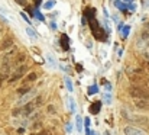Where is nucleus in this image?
<instances>
[{"instance_id": "obj_1", "label": "nucleus", "mask_w": 149, "mask_h": 135, "mask_svg": "<svg viewBox=\"0 0 149 135\" xmlns=\"http://www.w3.org/2000/svg\"><path fill=\"white\" fill-rule=\"evenodd\" d=\"M129 93L133 99H149V91L142 86H132Z\"/></svg>"}, {"instance_id": "obj_2", "label": "nucleus", "mask_w": 149, "mask_h": 135, "mask_svg": "<svg viewBox=\"0 0 149 135\" xmlns=\"http://www.w3.org/2000/svg\"><path fill=\"white\" fill-rule=\"evenodd\" d=\"M26 71H28V65H26V64H23V65H17V67L15 68V71L12 73V76H10L9 82H10V83H13V82L19 80L20 77H23V76H25V73H26Z\"/></svg>"}, {"instance_id": "obj_3", "label": "nucleus", "mask_w": 149, "mask_h": 135, "mask_svg": "<svg viewBox=\"0 0 149 135\" xmlns=\"http://www.w3.org/2000/svg\"><path fill=\"white\" fill-rule=\"evenodd\" d=\"M35 108H36L35 102H31V103H26V106H25L23 109H16V110H13V115H15V116H17V115L29 116V115L33 112V109H35Z\"/></svg>"}, {"instance_id": "obj_4", "label": "nucleus", "mask_w": 149, "mask_h": 135, "mask_svg": "<svg viewBox=\"0 0 149 135\" xmlns=\"http://www.w3.org/2000/svg\"><path fill=\"white\" fill-rule=\"evenodd\" d=\"M123 132H125V135H145V131H143V129L136 128V127H132V125L125 127Z\"/></svg>"}, {"instance_id": "obj_5", "label": "nucleus", "mask_w": 149, "mask_h": 135, "mask_svg": "<svg viewBox=\"0 0 149 135\" xmlns=\"http://www.w3.org/2000/svg\"><path fill=\"white\" fill-rule=\"evenodd\" d=\"M133 103L141 110H148L149 109V99H133Z\"/></svg>"}, {"instance_id": "obj_6", "label": "nucleus", "mask_w": 149, "mask_h": 135, "mask_svg": "<svg viewBox=\"0 0 149 135\" xmlns=\"http://www.w3.org/2000/svg\"><path fill=\"white\" fill-rule=\"evenodd\" d=\"M70 39H68V37L65 35V34H62L61 35V38H59V45H61V48L64 49V51H68L70 49Z\"/></svg>"}, {"instance_id": "obj_7", "label": "nucleus", "mask_w": 149, "mask_h": 135, "mask_svg": "<svg viewBox=\"0 0 149 135\" xmlns=\"http://www.w3.org/2000/svg\"><path fill=\"white\" fill-rule=\"evenodd\" d=\"M100 109H101V102H94V103H91L90 105V109H88V112L91 113V115H97L100 112Z\"/></svg>"}, {"instance_id": "obj_8", "label": "nucleus", "mask_w": 149, "mask_h": 135, "mask_svg": "<svg viewBox=\"0 0 149 135\" xmlns=\"http://www.w3.org/2000/svg\"><path fill=\"white\" fill-rule=\"evenodd\" d=\"M35 94H36V91H35V90H31L29 93H26V94H25V96H23V97L20 99V102H19V105H25V103H31V100H29V99H32V97H33Z\"/></svg>"}, {"instance_id": "obj_9", "label": "nucleus", "mask_w": 149, "mask_h": 135, "mask_svg": "<svg viewBox=\"0 0 149 135\" xmlns=\"http://www.w3.org/2000/svg\"><path fill=\"white\" fill-rule=\"evenodd\" d=\"M15 64H16V65H23V64H26V54L20 52V54L16 57V60H15Z\"/></svg>"}, {"instance_id": "obj_10", "label": "nucleus", "mask_w": 149, "mask_h": 135, "mask_svg": "<svg viewBox=\"0 0 149 135\" xmlns=\"http://www.w3.org/2000/svg\"><path fill=\"white\" fill-rule=\"evenodd\" d=\"M45 58H47V61H48V64H49L51 68H56V61H55V58H54V55L52 54H45Z\"/></svg>"}, {"instance_id": "obj_11", "label": "nucleus", "mask_w": 149, "mask_h": 135, "mask_svg": "<svg viewBox=\"0 0 149 135\" xmlns=\"http://www.w3.org/2000/svg\"><path fill=\"white\" fill-rule=\"evenodd\" d=\"M12 44H13V39H12L10 37H7V38H6V39H3V42L0 44V48H1V49H6V48L12 46Z\"/></svg>"}, {"instance_id": "obj_12", "label": "nucleus", "mask_w": 149, "mask_h": 135, "mask_svg": "<svg viewBox=\"0 0 149 135\" xmlns=\"http://www.w3.org/2000/svg\"><path fill=\"white\" fill-rule=\"evenodd\" d=\"M75 124H77V131L81 132L83 131V118L81 116H77L75 118Z\"/></svg>"}, {"instance_id": "obj_13", "label": "nucleus", "mask_w": 149, "mask_h": 135, "mask_svg": "<svg viewBox=\"0 0 149 135\" xmlns=\"http://www.w3.org/2000/svg\"><path fill=\"white\" fill-rule=\"evenodd\" d=\"M65 86H67V89H68V91H72V90H74V86H72V82H71V79H70V77H65Z\"/></svg>"}, {"instance_id": "obj_14", "label": "nucleus", "mask_w": 149, "mask_h": 135, "mask_svg": "<svg viewBox=\"0 0 149 135\" xmlns=\"http://www.w3.org/2000/svg\"><path fill=\"white\" fill-rule=\"evenodd\" d=\"M36 77H38V76H36L35 73H31V74H29V76L26 77L25 83H29V82H35V80H36Z\"/></svg>"}, {"instance_id": "obj_15", "label": "nucleus", "mask_w": 149, "mask_h": 135, "mask_svg": "<svg viewBox=\"0 0 149 135\" xmlns=\"http://www.w3.org/2000/svg\"><path fill=\"white\" fill-rule=\"evenodd\" d=\"M94 93H99V87H97V84H93V86H90V87H88V94H94Z\"/></svg>"}, {"instance_id": "obj_16", "label": "nucleus", "mask_w": 149, "mask_h": 135, "mask_svg": "<svg viewBox=\"0 0 149 135\" xmlns=\"http://www.w3.org/2000/svg\"><path fill=\"white\" fill-rule=\"evenodd\" d=\"M26 34H28V35H31L32 38H38V34H36L32 28H26Z\"/></svg>"}, {"instance_id": "obj_17", "label": "nucleus", "mask_w": 149, "mask_h": 135, "mask_svg": "<svg viewBox=\"0 0 149 135\" xmlns=\"http://www.w3.org/2000/svg\"><path fill=\"white\" fill-rule=\"evenodd\" d=\"M114 4H116V7H117L119 10H125V9H126V4H123V3H122V1H119V0H116V1H114Z\"/></svg>"}, {"instance_id": "obj_18", "label": "nucleus", "mask_w": 149, "mask_h": 135, "mask_svg": "<svg viewBox=\"0 0 149 135\" xmlns=\"http://www.w3.org/2000/svg\"><path fill=\"white\" fill-rule=\"evenodd\" d=\"M31 89L28 87V86H22L20 89H17V93H20V94H23V93H29Z\"/></svg>"}, {"instance_id": "obj_19", "label": "nucleus", "mask_w": 149, "mask_h": 135, "mask_svg": "<svg viewBox=\"0 0 149 135\" xmlns=\"http://www.w3.org/2000/svg\"><path fill=\"white\" fill-rule=\"evenodd\" d=\"M129 31H130V26H125V28L122 29V35H123V38H126V37L129 35Z\"/></svg>"}, {"instance_id": "obj_20", "label": "nucleus", "mask_w": 149, "mask_h": 135, "mask_svg": "<svg viewBox=\"0 0 149 135\" xmlns=\"http://www.w3.org/2000/svg\"><path fill=\"white\" fill-rule=\"evenodd\" d=\"M103 100H104V103H107V105H110V103H111V96L106 93V94L103 96Z\"/></svg>"}, {"instance_id": "obj_21", "label": "nucleus", "mask_w": 149, "mask_h": 135, "mask_svg": "<svg viewBox=\"0 0 149 135\" xmlns=\"http://www.w3.org/2000/svg\"><path fill=\"white\" fill-rule=\"evenodd\" d=\"M68 100H70V109H71V112L74 113V112H75V102H74V99H71V97H70Z\"/></svg>"}, {"instance_id": "obj_22", "label": "nucleus", "mask_w": 149, "mask_h": 135, "mask_svg": "<svg viewBox=\"0 0 149 135\" xmlns=\"http://www.w3.org/2000/svg\"><path fill=\"white\" fill-rule=\"evenodd\" d=\"M54 6H55V1H54V0H51V1H47V3H45V6H44V7H45L47 10H49V9H52Z\"/></svg>"}, {"instance_id": "obj_23", "label": "nucleus", "mask_w": 149, "mask_h": 135, "mask_svg": "<svg viewBox=\"0 0 149 135\" xmlns=\"http://www.w3.org/2000/svg\"><path fill=\"white\" fill-rule=\"evenodd\" d=\"M35 15H36V18H38V19H39L41 22H44V20H45V18L42 16V13H41L39 10H36V12H35Z\"/></svg>"}, {"instance_id": "obj_24", "label": "nucleus", "mask_w": 149, "mask_h": 135, "mask_svg": "<svg viewBox=\"0 0 149 135\" xmlns=\"http://www.w3.org/2000/svg\"><path fill=\"white\" fill-rule=\"evenodd\" d=\"M35 105H36V106L42 105V96H38V97L35 99Z\"/></svg>"}, {"instance_id": "obj_25", "label": "nucleus", "mask_w": 149, "mask_h": 135, "mask_svg": "<svg viewBox=\"0 0 149 135\" xmlns=\"http://www.w3.org/2000/svg\"><path fill=\"white\" fill-rule=\"evenodd\" d=\"M104 89L107 90V91H110V90H111V84H110L109 82H104Z\"/></svg>"}, {"instance_id": "obj_26", "label": "nucleus", "mask_w": 149, "mask_h": 135, "mask_svg": "<svg viewBox=\"0 0 149 135\" xmlns=\"http://www.w3.org/2000/svg\"><path fill=\"white\" fill-rule=\"evenodd\" d=\"M20 16H22V18H23V20H26V22H28V23H31V19H29V18H28V16H26V15H25V13H23V12H22V13H20Z\"/></svg>"}, {"instance_id": "obj_27", "label": "nucleus", "mask_w": 149, "mask_h": 135, "mask_svg": "<svg viewBox=\"0 0 149 135\" xmlns=\"http://www.w3.org/2000/svg\"><path fill=\"white\" fill-rule=\"evenodd\" d=\"M127 7H129V10H130V12H135V10H136V4H129Z\"/></svg>"}, {"instance_id": "obj_28", "label": "nucleus", "mask_w": 149, "mask_h": 135, "mask_svg": "<svg viewBox=\"0 0 149 135\" xmlns=\"http://www.w3.org/2000/svg\"><path fill=\"white\" fill-rule=\"evenodd\" d=\"M84 121H86V127H87V129H88V127H90V119H88V118H86Z\"/></svg>"}, {"instance_id": "obj_29", "label": "nucleus", "mask_w": 149, "mask_h": 135, "mask_svg": "<svg viewBox=\"0 0 149 135\" xmlns=\"http://www.w3.org/2000/svg\"><path fill=\"white\" fill-rule=\"evenodd\" d=\"M15 1H16V3H19V4H25V3H26L25 0H15Z\"/></svg>"}, {"instance_id": "obj_30", "label": "nucleus", "mask_w": 149, "mask_h": 135, "mask_svg": "<svg viewBox=\"0 0 149 135\" xmlns=\"http://www.w3.org/2000/svg\"><path fill=\"white\" fill-rule=\"evenodd\" d=\"M35 4H36V6H39V4H41V0H35Z\"/></svg>"}, {"instance_id": "obj_31", "label": "nucleus", "mask_w": 149, "mask_h": 135, "mask_svg": "<svg viewBox=\"0 0 149 135\" xmlns=\"http://www.w3.org/2000/svg\"><path fill=\"white\" fill-rule=\"evenodd\" d=\"M91 135H99L97 132H91Z\"/></svg>"}, {"instance_id": "obj_32", "label": "nucleus", "mask_w": 149, "mask_h": 135, "mask_svg": "<svg viewBox=\"0 0 149 135\" xmlns=\"http://www.w3.org/2000/svg\"><path fill=\"white\" fill-rule=\"evenodd\" d=\"M125 1H132V0H125Z\"/></svg>"}, {"instance_id": "obj_33", "label": "nucleus", "mask_w": 149, "mask_h": 135, "mask_svg": "<svg viewBox=\"0 0 149 135\" xmlns=\"http://www.w3.org/2000/svg\"><path fill=\"white\" fill-rule=\"evenodd\" d=\"M0 34H1V26H0Z\"/></svg>"}, {"instance_id": "obj_34", "label": "nucleus", "mask_w": 149, "mask_h": 135, "mask_svg": "<svg viewBox=\"0 0 149 135\" xmlns=\"http://www.w3.org/2000/svg\"><path fill=\"white\" fill-rule=\"evenodd\" d=\"M0 49H1V48H0Z\"/></svg>"}]
</instances>
